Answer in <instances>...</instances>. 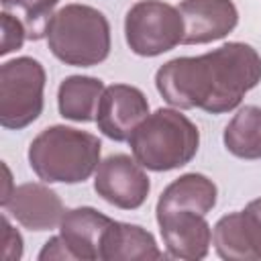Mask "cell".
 Masks as SVG:
<instances>
[{"mask_svg": "<svg viewBox=\"0 0 261 261\" xmlns=\"http://www.w3.org/2000/svg\"><path fill=\"white\" fill-rule=\"evenodd\" d=\"M261 82V55L249 43L230 41L196 57H175L155 73L157 92L175 108L208 114L234 110Z\"/></svg>", "mask_w": 261, "mask_h": 261, "instance_id": "obj_1", "label": "cell"}, {"mask_svg": "<svg viewBox=\"0 0 261 261\" xmlns=\"http://www.w3.org/2000/svg\"><path fill=\"white\" fill-rule=\"evenodd\" d=\"M96 135L65 124L43 128L29 145V165L45 184H82L100 165Z\"/></svg>", "mask_w": 261, "mask_h": 261, "instance_id": "obj_2", "label": "cell"}, {"mask_svg": "<svg viewBox=\"0 0 261 261\" xmlns=\"http://www.w3.org/2000/svg\"><path fill=\"white\" fill-rule=\"evenodd\" d=\"M133 157L149 171H171L188 165L200 147L198 126L179 108H157L128 139Z\"/></svg>", "mask_w": 261, "mask_h": 261, "instance_id": "obj_3", "label": "cell"}, {"mask_svg": "<svg viewBox=\"0 0 261 261\" xmlns=\"http://www.w3.org/2000/svg\"><path fill=\"white\" fill-rule=\"evenodd\" d=\"M47 45L65 65L94 67L110 55V22L94 6L65 4L51 18Z\"/></svg>", "mask_w": 261, "mask_h": 261, "instance_id": "obj_4", "label": "cell"}, {"mask_svg": "<svg viewBox=\"0 0 261 261\" xmlns=\"http://www.w3.org/2000/svg\"><path fill=\"white\" fill-rule=\"evenodd\" d=\"M47 73L33 57H14L0 65V124L20 130L35 122L45 106Z\"/></svg>", "mask_w": 261, "mask_h": 261, "instance_id": "obj_5", "label": "cell"}, {"mask_svg": "<svg viewBox=\"0 0 261 261\" xmlns=\"http://www.w3.org/2000/svg\"><path fill=\"white\" fill-rule=\"evenodd\" d=\"M184 16L163 0H139L124 16L128 49L141 57H157L184 43Z\"/></svg>", "mask_w": 261, "mask_h": 261, "instance_id": "obj_6", "label": "cell"}, {"mask_svg": "<svg viewBox=\"0 0 261 261\" xmlns=\"http://www.w3.org/2000/svg\"><path fill=\"white\" fill-rule=\"evenodd\" d=\"M96 194L120 210L141 208L151 192L145 167L130 155L114 153L100 161L94 177Z\"/></svg>", "mask_w": 261, "mask_h": 261, "instance_id": "obj_7", "label": "cell"}, {"mask_svg": "<svg viewBox=\"0 0 261 261\" xmlns=\"http://www.w3.org/2000/svg\"><path fill=\"white\" fill-rule=\"evenodd\" d=\"M149 114V100L139 88L128 84H112L102 92L94 122L104 137L122 143L130 139L135 128Z\"/></svg>", "mask_w": 261, "mask_h": 261, "instance_id": "obj_8", "label": "cell"}, {"mask_svg": "<svg viewBox=\"0 0 261 261\" xmlns=\"http://www.w3.org/2000/svg\"><path fill=\"white\" fill-rule=\"evenodd\" d=\"M2 208L29 230H51L65 214L59 194L37 181L14 186L2 196Z\"/></svg>", "mask_w": 261, "mask_h": 261, "instance_id": "obj_9", "label": "cell"}, {"mask_svg": "<svg viewBox=\"0 0 261 261\" xmlns=\"http://www.w3.org/2000/svg\"><path fill=\"white\" fill-rule=\"evenodd\" d=\"M155 216L169 257L198 261L208 255L212 228L204 214L194 210H169L157 212Z\"/></svg>", "mask_w": 261, "mask_h": 261, "instance_id": "obj_10", "label": "cell"}, {"mask_svg": "<svg viewBox=\"0 0 261 261\" xmlns=\"http://www.w3.org/2000/svg\"><path fill=\"white\" fill-rule=\"evenodd\" d=\"M177 10L184 16V45H206L224 39L239 24V10L232 0H181Z\"/></svg>", "mask_w": 261, "mask_h": 261, "instance_id": "obj_11", "label": "cell"}, {"mask_svg": "<svg viewBox=\"0 0 261 261\" xmlns=\"http://www.w3.org/2000/svg\"><path fill=\"white\" fill-rule=\"evenodd\" d=\"M114 218L92 206L65 210L59 222V234L77 261H102V247Z\"/></svg>", "mask_w": 261, "mask_h": 261, "instance_id": "obj_12", "label": "cell"}, {"mask_svg": "<svg viewBox=\"0 0 261 261\" xmlns=\"http://www.w3.org/2000/svg\"><path fill=\"white\" fill-rule=\"evenodd\" d=\"M218 200L216 184L204 173H184L173 179L159 196L155 214L169 210H194L200 214H208Z\"/></svg>", "mask_w": 261, "mask_h": 261, "instance_id": "obj_13", "label": "cell"}, {"mask_svg": "<svg viewBox=\"0 0 261 261\" xmlns=\"http://www.w3.org/2000/svg\"><path fill=\"white\" fill-rule=\"evenodd\" d=\"M165 253L157 247L155 237L128 222L114 220L106 232L102 247V261H143V259H163Z\"/></svg>", "mask_w": 261, "mask_h": 261, "instance_id": "obj_14", "label": "cell"}, {"mask_svg": "<svg viewBox=\"0 0 261 261\" xmlns=\"http://www.w3.org/2000/svg\"><path fill=\"white\" fill-rule=\"evenodd\" d=\"M104 84L92 75H69L59 84L57 108L59 114L73 122L96 120L98 102L102 98Z\"/></svg>", "mask_w": 261, "mask_h": 261, "instance_id": "obj_15", "label": "cell"}, {"mask_svg": "<svg viewBox=\"0 0 261 261\" xmlns=\"http://www.w3.org/2000/svg\"><path fill=\"white\" fill-rule=\"evenodd\" d=\"M224 147L239 159H261V108L243 106L224 126Z\"/></svg>", "mask_w": 261, "mask_h": 261, "instance_id": "obj_16", "label": "cell"}, {"mask_svg": "<svg viewBox=\"0 0 261 261\" xmlns=\"http://www.w3.org/2000/svg\"><path fill=\"white\" fill-rule=\"evenodd\" d=\"M212 245L218 253V257L226 261H255V253L247 241L243 222H241V210L228 212L212 228Z\"/></svg>", "mask_w": 261, "mask_h": 261, "instance_id": "obj_17", "label": "cell"}, {"mask_svg": "<svg viewBox=\"0 0 261 261\" xmlns=\"http://www.w3.org/2000/svg\"><path fill=\"white\" fill-rule=\"evenodd\" d=\"M59 0H2V10L16 16L27 31V39H47V31L53 18V10Z\"/></svg>", "mask_w": 261, "mask_h": 261, "instance_id": "obj_18", "label": "cell"}, {"mask_svg": "<svg viewBox=\"0 0 261 261\" xmlns=\"http://www.w3.org/2000/svg\"><path fill=\"white\" fill-rule=\"evenodd\" d=\"M241 222L255 259H261V198L251 200L245 210H241Z\"/></svg>", "mask_w": 261, "mask_h": 261, "instance_id": "obj_19", "label": "cell"}, {"mask_svg": "<svg viewBox=\"0 0 261 261\" xmlns=\"http://www.w3.org/2000/svg\"><path fill=\"white\" fill-rule=\"evenodd\" d=\"M24 39H27L24 24L16 16H12L10 12L2 10V47H0V55H8V53L20 49Z\"/></svg>", "mask_w": 261, "mask_h": 261, "instance_id": "obj_20", "label": "cell"}, {"mask_svg": "<svg viewBox=\"0 0 261 261\" xmlns=\"http://www.w3.org/2000/svg\"><path fill=\"white\" fill-rule=\"evenodd\" d=\"M2 226H4V259L14 261L22 257V237L20 232L8 222V216H2Z\"/></svg>", "mask_w": 261, "mask_h": 261, "instance_id": "obj_21", "label": "cell"}, {"mask_svg": "<svg viewBox=\"0 0 261 261\" xmlns=\"http://www.w3.org/2000/svg\"><path fill=\"white\" fill-rule=\"evenodd\" d=\"M47 259H73L71 251L67 249L65 241L61 239V234L51 237V239L43 245V249H41V253H39V261H47Z\"/></svg>", "mask_w": 261, "mask_h": 261, "instance_id": "obj_22", "label": "cell"}]
</instances>
